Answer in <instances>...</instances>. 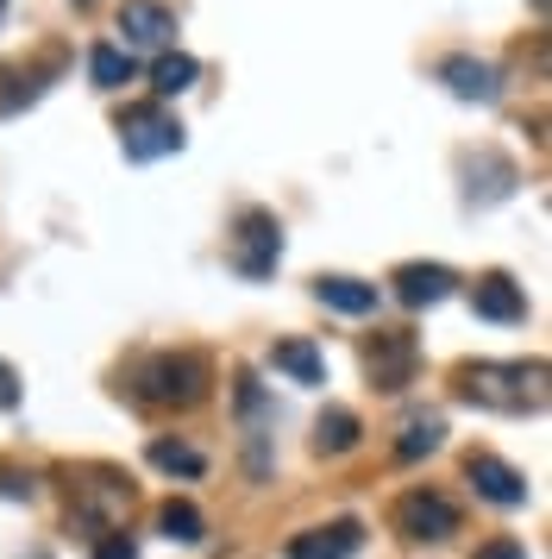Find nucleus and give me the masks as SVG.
I'll return each mask as SVG.
<instances>
[{"label":"nucleus","mask_w":552,"mask_h":559,"mask_svg":"<svg viewBox=\"0 0 552 559\" xmlns=\"http://www.w3.org/2000/svg\"><path fill=\"white\" fill-rule=\"evenodd\" d=\"M358 547H364V528H358V522H326V528L296 534V540L283 547V559H351Z\"/></svg>","instance_id":"obj_10"},{"label":"nucleus","mask_w":552,"mask_h":559,"mask_svg":"<svg viewBox=\"0 0 552 559\" xmlns=\"http://www.w3.org/2000/svg\"><path fill=\"white\" fill-rule=\"evenodd\" d=\"M471 308L483 314V321H502V328H515V321H527V296L515 289V277H483L471 289Z\"/></svg>","instance_id":"obj_13"},{"label":"nucleus","mask_w":552,"mask_h":559,"mask_svg":"<svg viewBox=\"0 0 552 559\" xmlns=\"http://www.w3.org/2000/svg\"><path fill=\"white\" fill-rule=\"evenodd\" d=\"M0 13H7V0H0Z\"/></svg>","instance_id":"obj_27"},{"label":"nucleus","mask_w":552,"mask_h":559,"mask_svg":"<svg viewBox=\"0 0 552 559\" xmlns=\"http://www.w3.org/2000/svg\"><path fill=\"white\" fill-rule=\"evenodd\" d=\"M276 258H283V227H276V214L271 207H245L239 227H232V239H226V264L245 283H264L276 271Z\"/></svg>","instance_id":"obj_4"},{"label":"nucleus","mask_w":552,"mask_h":559,"mask_svg":"<svg viewBox=\"0 0 552 559\" xmlns=\"http://www.w3.org/2000/svg\"><path fill=\"white\" fill-rule=\"evenodd\" d=\"M132 396L151 408H195L207 396V358L201 353H151L132 371Z\"/></svg>","instance_id":"obj_2"},{"label":"nucleus","mask_w":552,"mask_h":559,"mask_svg":"<svg viewBox=\"0 0 552 559\" xmlns=\"http://www.w3.org/2000/svg\"><path fill=\"white\" fill-rule=\"evenodd\" d=\"M314 302L333 314H376V283L358 277H314Z\"/></svg>","instance_id":"obj_14"},{"label":"nucleus","mask_w":552,"mask_h":559,"mask_svg":"<svg viewBox=\"0 0 552 559\" xmlns=\"http://www.w3.org/2000/svg\"><path fill=\"white\" fill-rule=\"evenodd\" d=\"M132 478H120V472H107V465H95V472H82V478L70 484V515L75 528L88 534V540H100V534H120L125 515H132Z\"/></svg>","instance_id":"obj_3"},{"label":"nucleus","mask_w":552,"mask_h":559,"mask_svg":"<svg viewBox=\"0 0 552 559\" xmlns=\"http://www.w3.org/2000/svg\"><path fill=\"white\" fill-rule=\"evenodd\" d=\"M32 490H38V484H32V472H13V465L0 459V497H25V503H32Z\"/></svg>","instance_id":"obj_22"},{"label":"nucleus","mask_w":552,"mask_h":559,"mask_svg":"<svg viewBox=\"0 0 552 559\" xmlns=\"http://www.w3.org/2000/svg\"><path fill=\"white\" fill-rule=\"evenodd\" d=\"M157 528H164V540H182V547H195L201 534H207V522H201V509L195 503H164L157 509Z\"/></svg>","instance_id":"obj_19"},{"label":"nucleus","mask_w":552,"mask_h":559,"mask_svg":"<svg viewBox=\"0 0 552 559\" xmlns=\"http://www.w3.org/2000/svg\"><path fill=\"white\" fill-rule=\"evenodd\" d=\"M540 7H547V0H540Z\"/></svg>","instance_id":"obj_28"},{"label":"nucleus","mask_w":552,"mask_h":559,"mask_svg":"<svg viewBox=\"0 0 552 559\" xmlns=\"http://www.w3.org/2000/svg\"><path fill=\"white\" fill-rule=\"evenodd\" d=\"M440 440H446V421H440V415H408V421H401V440H396V459L401 465H408V459H427Z\"/></svg>","instance_id":"obj_18"},{"label":"nucleus","mask_w":552,"mask_h":559,"mask_svg":"<svg viewBox=\"0 0 552 559\" xmlns=\"http://www.w3.org/2000/svg\"><path fill=\"white\" fill-rule=\"evenodd\" d=\"M271 365L283 371V378H296V383H321V378H326L321 346H308V340H276V346H271Z\"/></svg>","instance_id":"obj_15"},{"label":"nucleus","mask_w":552,"mask_h":559,"mask_svg":"<svg viewBox=\"0 0 552 559\" xmlns=\"http://www.w3.org/2000/svg\"><path fill=\"white\" fill-rule=\"evenodd\" d=\"M389 522H396L401 540H452L458 534V503L440 497V490H408V497H396Z\"/></svg>","instance_id":"obj_6"},{"label":"nucleus","mask_w":552,"mask_h":559,"mask_svg":"<svg viewBox=\"0 0 552 559\" xmlns=\"http://www.w3.org/2000/svg\"><path fill=\"white\" fill-rule=\"evenodd\" d=\"M465 478H471V490L483 497V503H496V509H521L527 503V478L515 472V465H502L496 453H471L465 459Z\"/></svg>","instance_id":"obj_9"},{"label":"nucleus","mask_w":552,"mask_h":559,"mask_svg":"<svg viewBox=\"0 0 552 559\" xmlns=\"http://www.w3.org/2000/svg\"><path fill=\"white\" fill-rule=\"evenodd\" d=\"M88 76H95V88H125V82H132V51L95 45V51H88Z\"/></svg>","instance_id":"obj_21"},{"label":"nucleus","mask_w":552,"mask_h":559,"mask_svg":"<svg viewBox=\"0 0 552 559\" xmlns=\"http://www.w3.org/2000/svg\"><path fill=\"white\" fill-rule=\"evenodd\" d=\"M151 465L170 472V478H201V472H207V459H201L195 447H182V440H151Z\"/></svg>","instance_id":"obj_20"},{"label":"nucleus","mask_w":552,"mask_h":559,"mask_svg":"<svg viewBox=\"0 0 552 559\" xmlns=\"http://www.w3.org/2000/svg\"><path fill=\"white\" fill-rule=\"evenodd\" d=\"M120 152L132 157V164H151V157L182 152V120H176L164 102L125 107V114H120Z\"/></svg>","instance_id":"obj_5"},{"label":"nucleus","mask_w":552,"mask_h":559,"mask_svg":"<svg viewBox=\"0 0 552 559\" xmlns=\"http://www.w3.org/2000/svg\"><path fill=\"white\" fill-rule=\"evenodd\" d=\"M477 559H527V547H521V540H508V534H496V540H483V547H477Z\"/></svg>","instance_id":"obj_24"},{"label":"nucleus","mask_w":552,"mask_h":559,"mask_svg":"<svg viewBox=\"0 0 552 559\" xmlns=\"http://www.w3.org/2000/svg\"><path fill=\"white\" fill-rule=\"evenodd\" d=\"M95 559H139V547H132L125 534H100V540H95Z\"/></svg>","instance_id":"obj_23"},{"label":"nucleus","mask_w":552,"mask_h":559,"mask_svg":"<svg viewBox=\"0 0 552 559\" xmlns=\"http://www.w3.org/2000/svg\"><path fill=\"white\" fill-rule=\"evenodd\" d=\"M452 283L458 277H452L446 264H401L396 271V296L408 308H433V302H446L452 296Z\"/></svg>","instance_id":"obj_12"},{"label":"nucleus","mask_w":552,"mask_h":559,"mask_svg":"<svg viewBox=\"0 0 552 559\" xmlns=\"http://www.w3.org/2000/svg\"><path fill=\"white\" fill-rule=\"evenodd\" d=\"M75 7H95V0H75Z\"/></svg>","instance_id":"obj_26"},{"label":"nucleus","mask_w":552,"mask_h":559,"mask_svg":"<svg viewBox=\"0 0 552 559\" xmlns=\"http://www.w3.org/2000/svg\"><path fill=\"white\" fill-rule=\"evenodd\" d=\"M351 447H358V415H351V408H326L321 421H314V453L339 459V453H351Z\"/></svg>","instance_id":"obj_17"},{"label":"nucleus","mask_w":552,"mask_h":559,"mask_svg":"<svg viewBox=\"0 0 552 559\" xmlns=\"http://www.w3.org/2000/svg\"><path fill=\"white\" fill-rule=\"evenodd\" d=\"M458 396L496 415H540L547 408V365H458Z\"/></svg>","instance_id":"obj_1"},{"label":"nucleus","mask_w":552,"mask_h":559,"mask_svg":"<svg viewBox=\"0 0 552 559\" xmlns=\"http://www.w3.org/2000/svg\"><path fill=\"white\" fill-rule=\"evenodd\" d=\"M440 82H446L458 102H496L502 95L496 63H477V57H446V63H440Z\"/></svg>","instance_id":"obj_11"},{"label":"nucleus","mask_w":552,"mask_h":559,"mask_svg":"<svg viewBox=\"0 0 552 559\" xmlns=\"http://www.w3.org/2000/svg\"><path fill=\"white\" fill-rule=\"evenodd\" d=\"M176 7L170 0H125L120 7V51H170Z\"/></svg>","instance_id":"obj_7"},{"label":"nucleus","mask_w":552,"mask_h":559,"mask_svg":"<svg viewBox=\"0 0 552 559\" xmlns=\"http://www.w3.org/2000/svg\"><path fill=\"white\" fill-rule=\"evenodd\" d=\"M201 76V63L195 57H182V51H164L157 63H151V88H157V102H170V95H189Z\"/></svg>","instance_id":"obj_16"},{"label":"nucleus","mask_w":552,"mask_h":559,"mask_svg":"<svg viewBox=\"0 0 552 559\" xmlns=\"http://www.w3.org/2000/svg\"><path fill=\"white\" fill-rule=\"evenodd\" d=\"M0 408H20V371L0 358Z\"/></svg>","instance_id":"obj_25"},{"label":"nucleus","mask_w":552,"mask_h":559,"mask_svg":"<svg viewBox=\"0 0 552 559\" xmlns=\"http://www.w3.org/2000/svg\"><path fill=\"white\" fill-rule=\"evenodd\" d=\"M364 365H371V383L376 390H389V396H396V390H408V383H415V333H376L371 340V353H364Z\"/></svg>","instance_id":"obj_8"}]
</instances>
